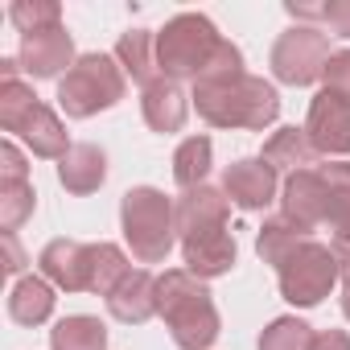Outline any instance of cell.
<instances>
[{
  "instance_id": "5b68a950",
  "label": "cell",
  "mask_w": 350,
  "mask_h": 350,
  "mask_svg": "<svg viewBox=\"0 0 350 350\" xmlns=\"http://www.w3.org/2000/svg\"><path fill=\"white\" fill-rule=\"evenodd\" d=\"M128 91V75L116 54H83L58 83V107L70 120H91L116 107Z\"/></svg>"
},
{
  "instance_id": "52a82bcc",
  "label": "cell",
  "mask_w": 350,
  "mask_h": 350,
  "mask_svg": "<svg viewBox=\"0 0 350 350\" xmlns=\"http://www.w3.org/2000/svg\"><path fill=\"white\" fill-rule=\"evenodd\" d=\"M329 54L334 50H329L325 29H317V25H293L272 46V75H276V83L309 87V83H317L325 75Z\"/></svg>"
},
{
  "instance_id": "9a60e30c",
  "label": "cell",
  "mask_w": 350,
  "mask_h": 350,
  "mask_svg": "<svg viewBox=\"0 0 350 350\" xmlns=\"http://www.w3.org/2000/svg\"><path fill=\"white\" fill-rule=\"evenodd\" d=\"M321 182V227L334 231V239H350V161L317 165Z\"/></svg>"
},
{
  "instance_id": "30bf717a",
  "label": "cell",
  "mask_w": 350,
  "mask_h": 350,
  "mask_svg": "<svg viewBox=\"0 0 350 350\" xmlns=\"http://www.w3.org/2000/svg\"><path fill=\"white\" fill-rule=\"evenodd\" d=\"M235 235L223 227H206V231H194V235H182V260H186V272H194L198 280H215V276H227L235 268Z\"/></svg>"
},
{
  "instance_id": "e0dca14e",
  "label": "cell",
  "mask_w": 350,
  "mask_h": 350,
  "mask_svg": "<svg viewBox=\"0 0 350 350\" xmlns=\"http://www.w3.org/2000/svg\"><path fill=\"white\" fill-rule=\"evenodd\" d=\"M140 116H144V124H148L152 132H182V124H186V116H190V95H186L178 83L161 79V83L144 87V95H140Z\"/></svg>"
},
{
  "instance_id": "f546056e",
  "label": "cell",
  "mask_w": 350,
  "mask_h": 350,
  "mask_svg": "<svg viewBox=\"0 0 350 350\" xmlns=\"http://www.w3.org/2000/svg\"><path fill=\"white\" fill-rule=\"evenodd\" d=\"M9 21L21 29V38L38 33V29H54V25H62V5L58 0H13Z\"/></svg>"
},
{
  "instance_id": "4dcf8cb0",
  "label": "cell",
  "mask_w": 350,
  "mask_h": 350,
  "mask_svg": "<svg viewBox=\"0 0 350 350\" xmlns=\"http://www.w3.org/2000/svg\"><path fill=\"white\" fill-rule=\"evenodd\" d=\"M321 79H325V91L329 95H338V99L350 103V50H334Z\"/></svg>"
},
{
  "instance_id": "83f0119b",
  "label": "cell",
  "mask_w": 350,
  "mask_h": 350,
  "mask_svg": "<svg viewBox=\"0 0 350 350\" xmlns=\"http://www.w3.org/2000/svg\"><path fill=\"white\" fill-rule=\"evenodd\" d=\"M42 99L33 95V87L25 79H0V128L13 132Z\"/></svg>"
},
{
  "instance_id": "4fadbf2b",
  "label": "cell",
  "mask_w": 350,
  "mask_h": 350,
  "mask_svg": "<svg viewBox=\"0 0 350 350\" xmlns=\"http://www.w3.org/2000/svg\"><path fill=\"white\" fill-rule=\"evenodd\" d=\"M107 313L124 325H144L157 317V276L148 268H132L107 297Z\"/></svg>"
},
{
  "instance_id": "ffe728a7",
  "label": "cell",
  "mask_w": 350,
  "mask_h": 350,
  "mask_svg": "<svg viewBox=\"0 0 350 350\" xmlns=\"http://www.w3.org/2000/svg\"><path fill=\"white\" fill-rule=\"evenodd\" d=\"M260 157H264V165L276 169V173H297V169H309V165L317 161V152H313L305 128H297V124L276 128V132L264 140V152H260Z\"/></svg>"
},
{
  "instance_id": "277c9868",
  "label": "cell",
  "mask_w": 350,
  "mask_h": 350,
  "mask_svg": "<svg viewBox=\"0 0 350 350\" xmlns=\"http://www.w3.org/2000/svg\"><path fill=\"white\" fill-rule=\"evenodd\" d=\"M223 46V33L215 29L211 17L202 13H178L169 17L165 29H157V66H161V79L169 83H182V79H198L211 58L219 54Z\"/></svg>"
},
{
  "instance_id": "d4e9b609",
  "label": "cell",
  "mask_w": 350,
  "mask_h": 350,
  "mask_svg": "<svg viewBox=\"0 0 350 350\" xmlns=\"http://www.w3.org/2000/svg\"><path fill=\"white\" fill-rule=\"evenodd\" d=\"M128 256L124 247L116 243H91V288L87 293H99V297H111V288L128 276Z\"/></svg>"
},
{
  "instance_id": "8fae6325",
  "label": "cell",
  "mask_w": 350,
  "mask_h": 350,
  "mask_svg": "<svg viewBox=\"0 0 350 350\" xmlns=\"http://www.w3.org/2000/svg\"><path fill=\"white\" fill-rule=\"evenodd\" d=\"M38 272L62 293H87L91 288V243L50 239L38 256Z\"/></svg>"
},
{
  "instance_id": "2e32d148",
  "label": "cell",
  "mask_w": 350,
  "mask_h": 350,
  "mask_svg": "<svg viewBox=\"0 0 350 350\" xmlns=\"http://www.w3.org/2000/svg\"><path fill=\"white\" fill-rule=\"evenodd\" d=\"M13 136H21V140L29 144V152H33V157H46V161H62V157L75 148L70 136H66V124H62L58 111L46 107V103H38V107L13 128Z\"/></svg>"
},
{
  "instance_id": "ba28073f",
  "label": "cell",
  "mask_w": 350,
  "mask_h": 350,
  "mask_svg": "<svg viewBox=\"0 0 350 350\" xmlns=\"http://www.w3.org/2000/svg\"><path fill=\"white\" fill-rule=\"evenodd\" d=\"M305 136L317 157H350V103L329 91H317L309 99Z\"/></svg>"
},
{
  "instance_id": "4316f807",
  "label": "cell",
  "mask_w": 350,
  "mask_h": 350,
  "mask_svg": "<svg viewBox=\"0 0 350 350\" xmlns=\"http://www.w3.org/2000/svg\"><path fill=\"white\" fill-rule=\"evenodd\" d=\"M38 194L29 182H0V227L5 235H17V227L33 215Z\"/></svg>"
},
{
  "instance_id": "d6986e66",
  "label": "cell",
  "mask_w": 350,
  "mask_h": 350,
  "mask_svg": "<svg viewBox=\"0 0 350 350\" xmlns=\"http://www.w3.org/2000/svg\"><path fill=\"white\" fill-rule=\"evenodd\" d=\"M116 62L124 66V75L140 87L161 83V66H157V33L152 29H128L116 42Z\"/></svg>"
},
{
  "instance_id": "5bb4252c",
  "label": "cell",
  "mask_w": 350,
  "mask_h": 350,
  "mask_svg": "<svg viewBox=\"0 0 350 350\" xmlns=\"http://www.w3.org/2000/svg\"><path fill=\"white\" fill-rule=\"evenodd\" d=\"M173 215H178V239H182V235H194L206 227H223L231 219V198H227V190L194 186V190H182V198L173 202Z\"/></svg>"
},
{
  "instance_id": "3957f363",
  "label": "cell",
  "mask_w": 350,
  "mask_h": 350,
  "mask_svg": "<svg viewBox=\"0 0 350 350\" xmlns=\"http://www.w3.org/2000/svg\"><path fill=\"white\" fill-rule=\"evenodd\" d=\"M120 227L136 264H165V256L173 252V239H178L173 202L157 186H132L120 198Z\"/></svg>"
},
{
  "instance_id": "e575fe53",
  "label": "cell",
  "mask_w": 350,
  "mask_h": 350,
  "mask_svg": "<svg viewBox=\"0 0 350 350\" xmlns=\"http://www.w3.org/2000/svg\"><path fill=\"white\" fill-rule=\"evenodd\" d=\"M329 247H334V260H338V272H342V276H350V239H334Z\"/></svg>"
},
{
  "instance_id": "484cf974",
  "label": "cell",
  "mask_w": 350,
  "mask_h": 350,
  "mask_svg": "<svg viewBox=\"0 0 350 350\" xmlns=\"http://www.w3.org/2000/svg\"><path fill=\"white\" fill-rule=\"evenodd\" d=\"M284 13L297 17V25L317 21V29H329V33L350 42V0H329V5H284Z\"/></svg>"
},
{
  "instance_id": "8992f818",
  "label": "cell",
  "mask_w": 350,
  "mask_h": 350,
  "mask_svg": "<svg viewBox=\"0 0 350 350\" xmlns=\"http://www.w3.org/2000/svg\"><path fill=\"white\" fill-rule=\"evenodd\" d=\"M276 284H280V297L297 309H313L321 305L334 284H342V272H338V260H334V247L329 243H317V239H305L280 268H276Z\"/></svg>"
},
{
  "instance_id": "9c48e42d",
  "label": "cell",
  "mask_w": 350,
  "mask_h": 350,
  "mask_svg": "<svg viewBox=\"0 0 350 350\" xmlns=\"http://www.w3.org/2000/svg\"><path fill=\"white\" fill-rule=\"evenodd\" d=\"M17 62H21V75H29V79H58L62 70H70L79 62L75 58V38L66 33V25L25 33L21 50H17Z\"/></svg>"
},
{
  "instance_id": "7a4b0ae2",
  "label": "cell",
  "mask_w": 350,
  "mask_h": 350,
  "mask_svg": "<svg viewBox=\"0 0 350 350\" xmlns=\"http://www.w3.org/2000/svg\"><path fill=\"white\" fill-rule=\"evenodd\" d=\"M194 107L211 128H247V132H264L268 124H276L280 116V95L272 83H264L260 75H243L235 83H219V87H194Z\"/></svg>"
},
{
  "instance_id": "44dd1931",
  "label": "cell",
  "mask_w": 350,
  "mask_h": 350,
  "mask_svg": "<svg viewBox=\"0 0 350 350\" xmlns=\"http://www.w3.org/2000/svg\"><path fill=\"white\" fill-rule=\"evenodd\" d=\"M54 284L46 276H21L9 293V317L17 325H42L54 313Z\"/></svg>"
},
{
  "instance_id": "7c38bea8",
  "label": "cell",
  "mask_w": 350,
  "mask_h": 350,
  "mask_svg": "<svg viewBox=\"0 0 350 350\" xmlns=\"http://www.w3.org/2000/svg\"><path fill=\"white\" fill-rule=\"evenodd\" d=\"M276 178L280 173L264 165V157H239L223 173V190L239 211H264L276 198Z\"/></svg>"
},
{
  "instance_id": "836d02e7",
  "label": "cell",
  "mask_w": 350,
  "mask_h": 350,
  "mask_svg": "<svg viewBox=\"0 0 350 350\" xmlns=\"http://www.w3.org/2000/svg\"><path fill=\"white\" fill-rule=\"evenodd\" d=\"M0 243H5V268H9V272H21V268H25V252H21V243H17V235H5Z\"/></svg>"
},
{
  "instance_id": "cb8c5ba5",
  "label": "cell",
  "mask_w": 350,
  "mask_h": 350,
  "mask_svg": "<svg viewBox=\"0 0 350 350\" xmlns=\"http://www.w3.org/2000/svg\"><path fill=\"white\" fill-rule=\"evenodd\" d=\"M215 165V144L211 136H186L173 152V182L182 190H194V186H206V173Z\"/></svg>"
},
{
  "instance_id": "ac0fdd59",
  "label": "cell",
  "mask_w": 350,
  "mask_h": 350,
  "mask_svg": "<svg viewBox=\"0 0 350 350\" xmlns=\"http://www.w3.org/2000/svg\"><path fill=\"white\" fill-rule=\"evenodd\" d=\"M58 182L66 194H95L107 182V152L99 144H75L58 161Z\"/></svg>"
},
{
  "instance_id": "f1b7e54d",
  "label": "cell",
  "mask_w": 350,
  "mask_h": 350,
  "mask_svg": "<svg viewBox=\"0 0 350 350\" xmlns=\"http://www.w3.org/2000/svg\"><path fill=\"white\" fill-rule=\"evenodd\" d=\"M313 338L317 334L301 317H272L260 334V350H309Z\"/></svg>"
},
{
  "instance_id": "7402d4cb",
  "label": "cell",
  "mask_w": 350,
  "mask_h": 350,
  "mask_svg": "<svg viewBox=\"0 0 350 350\" xmlns=\"http://www.w3.org/2000/svg\"><path fill=\"white\" fill-rule=\"evenodd\" d=\"M305 239H313L305 227H297V223L284 219V215H272V219H264V227H260V235H256V256H260L264 264L280 268Z\"/></svg>"
},
{
  "instance_id": "603a6c76",
  "label": "cell",
  "mask_w": 350,
  "mask_h": 350,
  "mask_svg": "<svg viewBox=\"0 0 350 350\" xmlns=\"http://www.w3.org/2000/svg\"><path fill=\"white\" fill-rule=\"evenodd\" d=\"M50 350H107V325L91 313H70L50 329Z\"/></svg>"
},
{
  "instance_id": "6da1fadb",
  "label": "cell",
  "mask_w": 350,
  "mask_h": 350,
  "mask_svg": "<svg viewBox=\"0 0 350 350\" xmlns=\"http://www.w3.org/2000/svg\"><path fill=\"white\" fill-rule=\"evenodd\" d=\"M157 317L182 350H211L223 329L206 280L186 268H169L165 276H157Z\"/></svg>"
},
{
  "instance_id": "1f68e13d",
  "label": "cell",
  "mask_w": 350,
  "mask_h": 350,
  "mask_svg": "<svg viewBox=\"0 0 350 350\" xmlns=\"http://www.w3.org/2000/svg\"><path fill=\"white\" fill-rule=\"evenodd\" d=\"M0 182H29V165L13 140L0 144Z\"/></svg>"
},
{
  "instance_id": "d590c367",
  "label": "cell",
  "mask_w": 350,
  "mask_h": 350,
  "mask_svg": "<svg viewBox=\"0 0 350 350\" xmlns=\"http://www.w3.org/2000/svg\"><path fill=\"white\" fill-rule=\"evenodd\" d=\"M342 313L350 321V276H342Z\"/></svg>"
},
{
  "instance_id": "d6a6232c",
  "label": "cell",
  "mask_w": 350,
  "mask_h": 350,
  "mask_svg": "<svg viewBox=\"0 0 350 350\" xmlns=\"http://www.w3.org/2000/svg\"><path fill=\"white\" fill-rule=\"evenodd\" d=\"M309 350H350V334L346 329H321Z\"/></svg>"
}]
</instances>
